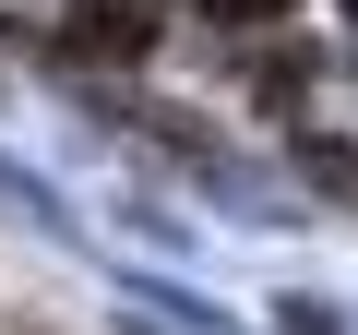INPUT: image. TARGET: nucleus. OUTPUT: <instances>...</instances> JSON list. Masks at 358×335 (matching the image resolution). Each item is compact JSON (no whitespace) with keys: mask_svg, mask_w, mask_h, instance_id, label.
<instances>
[{"mask_svg":"<svg viewBox=\"0 0 358 335\" xmlns=\"http://www.w3.org/2000/svg\"><path fill=\"white\" fill-rule=\"evenodd\" d=\"M143 36H155V13H131V0H96V13L72 25V48H96V60H131Z\"/></svg>","mask_w":358,"mask_h":335,"instance_id":"obj_1","label":"nucleus"},{"mask_svg":"<svg viewBox=\"0 0 358 335\" xmlns=\"http://www.w3.org/2000/svg\"><path fill=\"white\" fill-rule=\"evenodd\" d=\"M334 13H346V25H358V0H334Z\"/></svg>","mask_w":358,"mask_h":335,"instance_id":"obj_3","label":"nucleus"},{"mask_svg":"<svg viewBox=\"0 0 358 335\" xmlns=\"http://www.w3.org/2000/svg\"><path fill=\"white\" fill-rule=\"evenodd\" d=\"M215 13H227V25H275L287 0H215Z\"/></svg>","mask_w":358,"mask_h":335,"instance_id":"obj_2","label":"nucleus"}]
</instances>
